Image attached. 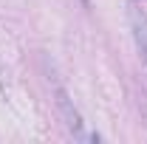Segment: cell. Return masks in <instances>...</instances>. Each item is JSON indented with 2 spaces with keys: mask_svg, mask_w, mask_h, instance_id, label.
Here are the masks:
<instances>
[{
  "mask_svg": "<svg viewBox=\"0 0 147 144\" xmlns=\"http://www.w3.org/2000/svg\"><path fill=\"white\" fill-rule=\"evenodd\" d=\"M57 105H59V113H62V119H65L68 130H71L74 136H82V119H79L76 108L71 105V99L65 96V90H57Z\"/></svg>",
  "mask_w": 147,
  "mask_h": 144,
  "instance_id": "1",
  "label": "cell"
},
{
  "mask_svg": "<svg viewBox=\"0 0 147 144\" xmlns=\"http://www.w3.org/2000/svg\"><path fill=\"white\" fill-rule=\"evenodd\" d=\"M130 26H133V40H136V45L147 62V17L142 11H130Z\"/></svg>",
  "mask_w": 147,
  "mask_h": 144,
  "instance_id": "2",
  "label": "cell"
}]
</instances>
